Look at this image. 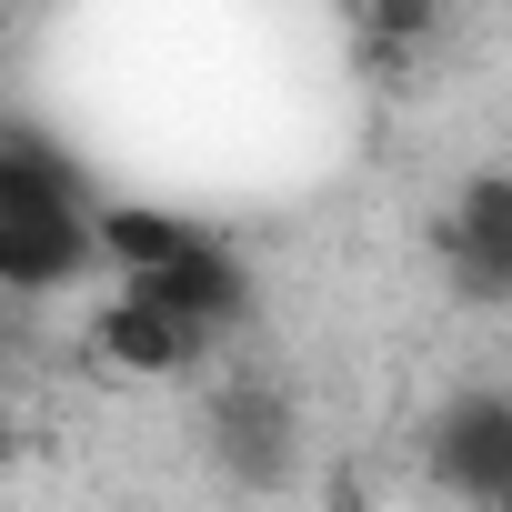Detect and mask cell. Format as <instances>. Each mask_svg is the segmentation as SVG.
<instances>
[{
	"label": "cell",
	"mask_w": 512,
	"mask_h": 512,
	"mask_svg": "<svg viewBox=\"0 0 512 512\" xmlns=\"http://www.w3.org/2000/svg\"><path fill=\"white\" fill-rule=\"evenodd\" d=\"M91 352L121 372V382H191L211 352L161 312V302H141V292H111L101 312H91Z\"/></svg>",
	"instance_id": "cell-5"
},
{
	"label": "cell",
	"mask_w": 512,
	"mask_h": 512,
	"mask_svg": "<svg viewBox=\"0 0 512 512\" xmlns=\"http://www.w3.org/2000/svg\"><path fill=\"white\" fill-rule=\"evenodd\" d=\"M442 241L512 251V171H502V161H482V171H462V181H452V201H442Z\"/></svg>",
	"instance_id": "cell-7"
},
{
	"label": "cell",
	"mask_w": 512,
	"mask_h": 512,
	"mask_svg": "<svg viewBox=\"0 0 512 512\" xmlns=\"http://www.w3.org/2000/svg\"><path fill=\"white\" fill-rule=\"evenodd\" d=\"M101 272V201H81L51 141L0 131V302H51Z\"/></svg>",
	"instance_id": "cell-1"
},
{
	"label": "cell",
	"mask_w": 512,
	"mask_h": 512,
	"mask_svg": "<svg viewBox=\"0 0 512 512\" xmlns=\"http://www.w3.org/2000/svg\"><path fill=\"white\" fill-rule=\"evenodd\" d=\"M502 512H512V502H502Z\"/></svg>",
	"instance_id": "cell-10"
},
{
	"label": "cell",
	"mask_w": 512,
	"mask_h": 512,
	"mask_svg": "<svg viewBox=\"0 0 512 512\" xmlns=\"http://www.w3.org/2000/svg\"><path fill=\"white\" fill-rule=\"evenodd\" d=\"M121 292L161 302L201 352H211V342H241V332H251V312H262V282H251V262H241L221 231L191 251V262H171V272H151V282H121Z\"/></svg>",
	"instance_id": "cell-4"
},
{
	"label": "cell",
	"mask_w": 512,
	"mask_h": 512,
	"mask_svg": "<svg viewBox=\"0 0 512 512\" xmlns=\"http://www.w3.org/2000/svg\"><path fill=\"white\" fill-rule=\"evenodd\" d=\"M432 31H442L432 0H372V11H362V41H372V51H422Z\"/></svg>",
	"instance_id": "cell-8"
},
{
	"label": "cell",
	"mask_w": 512,
	"mask_h": 512,
	"mask_svg": "<svg viewBox=\"0 0 512 512\" xmlns=\"http://www.w3.org/2000/svg\"><path fill=\"white\" fill-rule=\"evenodd\" d=\"M11 452H21V432H11V422H0V472H11Z\"/></svg>",
	"instance_id": "cell-9"
},
{
	"label": "cell",
	"mask_w": 512,
	"mask_h": 512,
	"mask_svg": "<svg viewBox=\"0 0 512 512\" xmlns=\"http://www.w3.org/2000/svg\"><path fill=\"white\" fill-rule=\"evenodd\" d=\"M211 231L191 221V211H161V201H101V262L121 272V282H151V272H171V262H191Z\"/></svg>",
	"instance_id": "cell-6"
},
{
	"label": "cell",
	"mask_w": 512,
	"mask_h": 512,
	"mask_svg": "<svg viewBox=\"0 0 512 512\" xmlns=\"http://www.w3.org/2000/svg\"><path fill=\"white\" fill-rule=\"evenodd\" d=\"M422 482L462 512L512 502V382H452L422 422Z\"/></svg>",
	"instance_id": "cell-3"
},
{
	"label": "cell",
	"mask_w": 512,
	"mask_h": 512,
	"mask_svg": "<svg viewBox=\"0 0 512 512\" xmlns=\"http://www.w3.org/2000/svg\"><path fill=\"white\" fill-rule=\"evenodd\" d=\"M201 462L241 492V502H262V492H292L302 482V402L262 372H231L201 392Z\"/></svg>",
	"instance_id": "cell-2"
}]
</instances>
